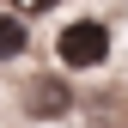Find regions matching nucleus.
<instances>
[{"mask_svg":"<svg viewBox=\"0 0 128 128\" xmlns=\"http://www.w3.org/2000/svg\"><path fill=\"white\" fill-rule=\"evenodd\" d=\"M24 49H30V24L18 12H0V61H18Z\"/></svg>","mask_w":128,"mask_h":128,"instance_id":"f03ea898","label":"nucleus"},{"mask_svg":"<svg viewBox=\"0 0 128 128\" xmlns=\"http://www.w3.org/2000/svg\"><path fill=\"white\" fill-rule=\"evenodd\" d=\"M55 0H18V12H49Z\"/></svg>","mask_w":128,"mask_h":128,"instance_id":"7ed1b4c3","label":"nucleus"},{"mask_svg":"<svg viewBox=\"0 0 128 128\" xmlns=\"http://www.w3.org/2000/svg\"><path fill=\"white\" fill-rule=\"evenodd\" d=\"M61 67L67 73H92V67H104L110 61V24L104 18H73L67 30H61Z\"/></svg>","mask_w":128,"mask_h":128,"instance_id":"f257e3e1","label":"nucleus"}]
</instances>
